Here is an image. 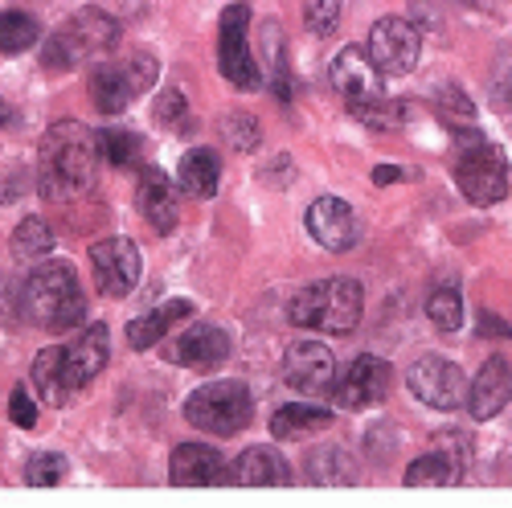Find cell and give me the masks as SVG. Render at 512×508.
<instances>
[{
	"label": "cell",
	"mask_w": 512,
	"mask_h": 508,
	"mask_svg": "<svg viewBox=\"0 0 512 508\" xmlns=\"http://www.w3.org/2000/svg\"><path fill=\"white\" fill-rule=\"evenodd\" d=\"M99 136L91 127H82L78 119L54 123L46 140H41L37 156V189L46 201H74L82 193L95 189L99 177Z\"/></svg>",
	"instance_id": "6da1fadb"
},
{
	"label": "cell",
	"mask_w": 512,
	"mask_h": 508,
	"mask_svg": "<svg viewBox=\"0 0 512 508\" xmlns=\"http://www.w3.org/2000/svg\"><path fill=\"white\" fill-rule=\"evenodd\" d=\"M21 316L46 332H66L87 316L78 271L70 263H41L21 283Z\"/></svg>",
	"instance_id": "7a4b0ae2"
},
{
	"label": "cell",
	"mask_w": 512,
	"mask_h": 508,
	"mask_svg": "<svg viewBox=\"0 0 512 508\" xmlns=\"http://www.w3.org/2000/svg\"><path fill=\"white\" fill-rule=\"evenodd\" d=\"M361 312H365V291L357 279H320L312 287H304L295 300L287 304V320L295 328H308V332H353L361 324Z\"/></svg>",
	"instance_id": "3957f363"
},
{
	"label": "cell",
	"mask_w": 512,
	"mask_h": 508,
	"mask_svg": "<svg viewBox=\"0 0 512 508\" xmlns=\"http://www.w3.org/2000/svg\"><path fill=\"white\" fill-rule=\"evenodd\" d=\"M119 41V21L107 17L99 5H87L78 17H70L50 41H46V62L50 70H70L78 62H91V58H103L107 50H115Z\"/></svg>",
	"instance_id": "277c9868"
},
{
	"label": "cell",
	"mask_w": 512,
	"mask_h": 508,
	"mask_svg": "<svg viewBox=\"0 0 512 508\" xmlns=\"http://www.w3.org/2000/svg\"><path fill=\"white\" fill-rule=\"evenodd\" d=\"M185 418L205 435H238L254 418V394L242 381H205L185 398Z\"/></svg>",
	"instance_id": "5b68a950"
},
{
	"label": "cell",
	"mask_w": 512,
	"mask_h": 508,
	"mask_svg": "<svg viewBox=\"0 0 512 508\" xmlns=\"http://www.w3.org/2000/svg\"><path fill=\"white\" fill-rule=\"evenodd\" d=\"M455 185L467 201L496 205L508 193V156L484 140V136H463L455 156Z\"/></svg>",
	"instance_id": "8992f818"
},
{
	"label": "cell",
	"mask_w": 512,
	"mask_h": 508,
	"mask_svg": "<svg viewBox=\"0 0 512 508\" xmlns=\"http://www.w3.org/2000/svg\"><path fill=\"white\" fill-rule=\"evenodd\" d=\"M156 58L148 54H136L119 66H99L91 74V95H95V107L107 111V115H119L123 107H132V99H140L144 91H152L156 82Z\"/></svg>",
	"instance_id": "52a82bcc"
},
{
	"label": "cell",
	"mask_w": 512,
	"mask_h": 508,
	"mask_svg": "<svg viewBox=\"0 0 512 508\" xmlns=\"http://www.w3.org/2000/svg\"><path fill=\"white\" fill-rule=\"evenodd\" d=\"M218 66H222V74L234 82L238 91H254L263 82L259 62H254V54H250V9L246 5H230L222 13V25H218Z\"/></svg>",
	"instance_id": "ba28073f"
},
{
	"label": "cell",
	"mask_w": 512,
	"mask_h": 508,
	"mask_svg": "<svg viewBox=\"0 0 512 508\" xmlns=\"http://www.w3.org/2000/svg\"><path fill=\"white\" fill-rule=\"evenodd\" d=\"M410 394L418 402H426L431 410H459L467 402V377L455 361L439 357V353H426L410 365Z\"/></svg>",
	"instance_id": "9c48e42d"
},
{
	"label": "cell",
	"mask_w": 512,
	"mask_h": 508,
	"mask_svg": "<svg viewBox=\"0 0 512 508\" xmlns=\"http://www.w3.org/2000/svg\"><path fill=\"white\" fill-rule=\"evenodd\" d=\"M91 275L107 300H123L140 283V250L132 238H103L91 246Z\"/></svg>",
	"instance_id": "30bf717a"
},
{
	"label": "cell",
	"mask_w": 512,
	"mask_h": 508,
	"mask_svg": "<svg viewBox=\"0 0 512 508\" xmlns=\"http://www.w3.org/2000/svg\"><path fill=\"white\" fill-rule=\"evenodd\" d=\"M422 54V33L402 17H381L369 29V58L381 74H410Z\"/></svg>",
	"instance_id": "8fae6325"
},
{
	"label": "cell",
	"mask_w": 512,
	"mask_h": 508,
	"mask_svg": "<svg viewBox=\"0 0 512 508\" xmlns=\"http://www.w3.org/2000/svg\"><path fill=\"white\" fill-rule=\"evenodd\" d=\"M463 468H467V439H463V431H443L431 451L410 463L402 480H406V488H447V484L463 480Z\"/></svg>",
	"instance_id": "7c38bea8"
},
{
	"label": "cell",
	"mask_w": 512,
	"mask_h": 508,
	"mask_svg": "<svg viewBox=\"0 0 512 508\" xmlns=\"http://www.w3.org/2000/svg\"><path fill=\"white\" fill-rule=\"evenodd\" d=\"M283 381H287V386H295L300 394H312V398L332 394V386H336V357H332V349L320 345V341H295L287 349V357H283Z\"/></svg>",
	"instance_id": "4fadbf2b"
},
{
	"label": "cell",
	"mask_w": 512,
	"mask_h": 508,
	"mask_svg": "<svg viewBox=\"0 0 512 508\" xmlns=\"http://www.w3.org/2000/svg\"><path fill=\"white\" fill-rule=\"evenodd\" d=\"M381 78H386V74L373 66L369 50L345 46V50L332 58V87H336V95L345 99L353 111L357 107H369L377 99H386V95H381Z\"/></svg>",
	"instance_id": "5bb4252c"
},
{
	"label": "cell",
	"mask_w": 512,
	"mask_h": 508,
	"mask_svg": "<svg viewBox=\"0 0 512 508\" xmlns=\"http://www.w3.org/2000/svg\"><path fill=\"white\" fill-rule=\"evenodd\" d=\"M386 390H390V365L381 357L361 353L345 373H340V381L332 386V398L345 410H369L386 398Z\"/></svg>",
	"instance_id": "9a60e30c"
},
{
	"label": "cell",
	"mask_w": 512,
	"mask_h": 508,
	"mask_svg": "<svg viewBox=\"0 0 512 508\" xmlns=\"http://www.w3.org/2000/svg\"><path fill=\"white\" fill-rule=\"evenodd\" d=\"M136 205H140V218H144L156 234H173L177 222H181V189L168 181V173H160L156 164L140 168Z\"/></svg>",
	"instance_id": "2e32d148"
},
{
	"label": "cell",
	"mask_w": 512,
	"mask_h": 508,
	"mask_svg": "<svg viewBox=\"0 0 512 508\" xmlns=\"http://www.w3.org/2000/svg\"><path fill=\"white\" fill-rule=\"evenodd\" d=\"M304 226H308V234H312L324 250H332V254H345V250L357 246V218H353V209H349V201H340V197H332V193H324V197H316V201L308 205Z\"/></svg>",
	"instance_id": "e0dca14e"
},
{
	"label": "cell",
	"mask_w": 512,
	"mask_h": 508,
	"mask_svg": "<svg viewBox=\"0 0 512 508\" xmlns=\"http://www.w3.org/2000/svg\"><path fill=\"white\" fill-rule=\"evenodd\" d=\"M107 353H111L107 324H91L82 336H74L70 345H62V369H66V386H70V394H78L82 386H91V381L103 373Z\"/></svg>",
	"instance_id": "ac0fdd59"
},
{
	"label": "cell",
	"mask_w": 512,
	"mask_h": 508,
	"mask_svg": "<svg viewBox=\"0 0 512 508\" xmlns=\"http://www.w3.org/2000/svg\"><path fill=\"white\" fill-rule=\"evenodd\" d=\"M226 357H230V336L218 324H193L168 345V361L185 369H201V373L218 369Z\"/></svg>",
	"instance_id": "d6986e66"
},
{
	"label": "cell",
	"mask_w": 512,
	"mask_h": 508,
	"mask_svg": "<svg viewBox=\"0 0 512 508\" xmlns=\"http://www.w3.org/2000/svg\"><path fill=\"white\" fill-rule=\"evenodd\" d=\"M226 484H238V488H283V484H291V463L275 447H250L230 463Z\"/></svg>",
	"instance_id": "ffe728a7"
},
{
	"label": "cell",
	"mask_w": 512,
	"mask_h": 508,
	"mask_svg": "<svg viewBox=\"0 0 512 508\" xmlns=\"http://www.w3.org/2000/svg\"><path fill=\"white\" fill-rule=\"evenodd\" d=\"M226 463L218 455V447L209 443H181L173 451V459H168V480H173L177 488H209L226 480Z\"/></svg>",
	"instance_id": "44dd1931"
},
{
	"label": "cell",
	"mask_w": 512,
	"mask_h": 508,
	"mask_svg": "<svg viewBox=\"0 0 512 508\" xmlns=\"http://www.w3.org/2000/svg\"><path fill=\"white\" fill-rule=\"evenodd\" d=\"M512 402V361L504 357H488L480 377L467 386V410H472V418H496L504 406Z\"/></svg>",
	"instance_id": "7402d4cb"
},
{
	"label": "cell",
	"mask_w": 512,
	"mask_h": 508,
	"mask_svg": "<svg viewBox=\"0 0 512 508\" xmlns=\"http://www.w3.org/2000/svg\"><path fill=\"white\" fill-rule=\"evenodd\" d=\"M189 316H193V304H189V300H168V304H156L152 312H144V316H136L132 324H127V345L144 353V349L160 345L173 328H181Z\"/></svg>",
	"instance_id": "603a6c76"
},
{
	"label": "cell",
	"mask_w": 512,
	"mask_h": 508,
	"mask_svg": "<svg viewBox=\"0 0 512 508\" xmlns=\"http://www.w3.org/2000/svg\"><path fill=\"white\" fill-rule=\"evenodd\" d=\"M218 181H222V160H218V152H213V148H193V152L181 156L177 189H181L185 197L205 201V197L218 193Z\"/></svg>",
	"instance_id": "cb8c5ba5"
},
{
	"label": "cell",
	"mask_w": 512,
	"mask_h": 508,
	"mask_svg": "<svg viewBox=\"0 0 512 508\" xmlns=\"http://www.w3.org/2000/svg\"><path fill=\"white\" fill-rule=\"evenodd\" d=\"M328 427H332V410H324L316 402H291V406L271 414V435L275 439H304V435H316V431H328Z\"/></svg>",
	"instance_id": "d4e9b609"
},
{
	"label": "cell",
	"mask_w": 512,
	"mask_h": 508,
	"mask_svg": "<svg viewBox=\"0 0 512 508\" xmlns=\"http://www.w3.org/2000/svg\"><path fill=\"white\" fill-rule=\"evenodd\" d=\"M33 381H37L41 398H46L50 406H66L74 398L70 386H66V369H62V349L58 345L54 349H41L33 357Z\"/></svg>",
	"instance_id": "484cf974"
},
{
	"label": "cell",
	"mask_w": 512,
	"mask_h": 508,
	"mask_svg": "<svg viewBox=\"0 0 512 508\" xmlns=\"http://www.w3.org/2000/svg\"><path fill=\"white\" fill-rule=\"evenodd\" d=\"M312 484H332V488H340V484H353L357 480V463H353V455L349 451H340V447H320V451H312Z\"/></svg>",
	"instance_id": "4316f807"
},
{
	"label": "cell",
	"mask_w": 512,
	"mask_h": 508,
	"mask_svg": "<svg viewBox=\"0 0 512 508\" xmlns=\"http://www.w3.org/2000/svg\"><path fill=\"white\" fill-rule=\"evenodd\" d=\"M41 41V25L29 13H0V54H25Z\"/></svg>",
	"instance_id": "83f0119b"
},
{
	"label": "cell",
	"mask_w": 512,
	"mask_h": 508,
	"mask_svg": "<svg viewBox=\"0 0 512 508\" xmlns=\"http://www.w3.org/2000/svg\"><path fill=\"white\" fill-rule=\"evenodd\" d=\"M99 152L115 168H140L144 140L136 132H123V127H107V132H99Z\"/></svg>",
	"instance_id": "f1b7e54d"
},
{
	"label": "cell",
	"mask_w": 512,
	"mask_h": 508,
	"mask_svg": "<svg viewBox=\"0 0 512 508\" xmlns=\"http://www.w3.org/2000/svg\"><path fill=\"white\" fill-rule=\"evenodd\" d=\"M426 316H431V324L439 332H455L463 324V295H459V287L455 283L435 287L431 300H426Z\"/></svg>",
	"instance_id": "f546056e"
},
{
	"label": "cell",
	"mask_w": 512,
	"mask_h": 508,
	"mask_svg": "<svg viewBox=\"0 0 512 508\" xmlns=\"http://www.w3.org/2000/svg\"><path fill=\"white\" fill-rule=\"evenodd\" d=\"M13 250L21 254V259H46V254L54 250V230L41 218H25L13 230Z\"/></svg>",
	"instance_id": "4dcf8cb0"
},
{
	"label": "cell",
	"mask_w": 512,
	"mask_h": 508,
	"mask_svg": "<svg viewBox=\"0 0 512 508\" xmlns=\"http://www.w3.org/2000/svg\"><path fill=\"white\" fill-rule=\"evenodd\" d=\"M62 476H66V455H58V451L33 455L29 468H25V484L29 488H54V484H62Z\"/></svg>",
	"instance_id": "1f68e13d"
},
{
	"label": "cell",
	"mask_w": 512,
	"mask_h": 508,
	"mask_svg": "<svg viewBox=\"0 0 512 508\" xmlns=\"http://www.w3.org/2000/svg\"><path fill=\"white\" fill-rule=\"evenodd\" d=\"M304 25L316 37L336 33V25H340V0H308V5H304Z\"/></svg>",
	"instance_id": "d6a6232c"
},
{
	"label": "cell",
	"mask_w": 512,
	"mask_h": 508,
	"mask_svg": "<svg viewBox=\"0 0 512 508\" xmlns=\"http://www.w3.org/2000/svg\"><path fill=\"white\" fill-rule=\"evenodd\" d=\"M357 119H365L369 127H398L406 119V103H390V99H377L369 107H357L353 111Z\"/></svg>",
	"instance_id": "836d02e7"
},
{
	"label": "cell",
	"mask_w": 512,
	"mask_h": 508,
	"mask_svg": "<svg viewBox=\"0 0 512 508\" xmlns=\"http://www.w3.org/2000/svg\"><path fill=\"white\" fill-rule=\"evenodd\" d=\"M226 136L238 152H250V148H259V123H254L250 115H230L226 119Z\"/></svg>",
	"instance_id": "e575fe53"
},
{
	"label": "cell",
	"mask_w": 512,
	"mask_h": 508,
	"mask_svg": "<svg viewBox=\"0 0 512 508\" xmlns=\"http://www.w3.org/2000/svg\"><path fill=\"white\" fill-rule=\"evenodd\" d=\"M9 418L17 422V427H33V422H37V406H33V398H29V390L25 386H17L13 394H9Z\"/></svg>",
	"instance_id": "d590c367"
},
{
	"label": "cell",
	"mask_w": 512,
	"mask_h": 508,
	"mask_svg": "<svg viewBox=\"0 0 512 508\" xmlns=\"http://www.w3.org/2000/svg\"><path fill=\"white\" fill-rule=\"evenodd\" d=\"M185 95L181 91H164L160 99H156V119H164V123H185Z\"/></svg>",
	"instance_id": "8d00e7d4"
},
{
	"label": "cell",
	"mask_w": 512,
	"mask_h": 508,
	"mask_svg": "<svg viewBox=\"0 0 512 508\" xmlns=\"http://www.w3.org/2000/svg\"><path fill=\"white\" fill-rule=\"evenodd\" d=\"M21 316V291L0 279V324H17Z\"/></svg>",
	"instance_id": "74e56055"
},
{
	"label": "cell",
	"mask_w": 512,
	"mask_h": 508,
	"mask_svg": "<svg viewBox=\"0 0 512 508\" xmlns=\"http://www.w3.org/2000/svg\"><path fill=\"white\" fill-rule=\"evenodd\" d=\"M476 328H480V336H512V324H504V320H496L492 312H480V320H476Z\"/></svg>",
	"instance_id": "f35d334b"
},
{
	"label": "cell",
	"mask_w": 512,
	"mask_h": 508,
	"mask_svg": "<svg viewBox=\"0 0 512 508\" xmlns=\"http://www.w3.org/2000/svg\"><path fill=\"white\" fill-rule=\"evenodd\" d=\"M394 181H402V168L398 164H377L373 168V185H394Z\"/></svg>",
	"instance_id": "ab89813d"
},
{
	"label": "cell",
	"mask_w": 512,
	"mask_h": 508,
	"mask_svg": "<svg viewBox=\"0 0 512 508\" xmlns=\"http://www.w3.org/2000/svg\"><path fill=\"white\" fill-rule=\"evenodd\" d=\"M496 99H500L504 107H512V70L504 74V82H500V87H496Z\"/></svg>",
	"instance_id": "60d3db41"
},
{
	"label": "cell",
	"mask_w": 512,
	"mask_h": 508,
	"mask_svg": "<svg viewBox=\"0 0 512 508\" xmlns=\"http://www.w3.org/2000/svg\"><path fill=\"white\" fill-rule=\"evenodd\" d=\"M5 123H13V111H9V103H5V99H0V127H5Z\"/></svg>",
	"instance_id": "b9f144b4"
}]
</instances>
